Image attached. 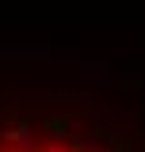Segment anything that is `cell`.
Segmentation results:
<instances>
[{
  "label": "cell",
  "mask_w": 145,
  "mask_h": 152,
  "mask_svg": "<svg viewBox=\"0 0 145 152\" xmlns=\"http://www.w3.org/2000/svg\"><path fill=\"white\" fill-rule=\"evenodd\" d=\"M42 152H69V148H61V145H50V148H42Z\"/></svg>",
  "instance_id": "6da1fadb"
}]
</instances>
